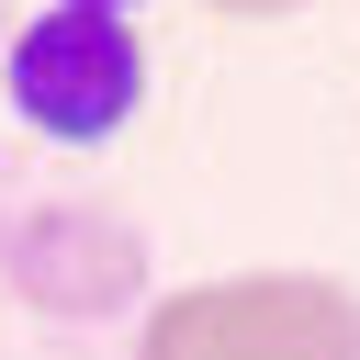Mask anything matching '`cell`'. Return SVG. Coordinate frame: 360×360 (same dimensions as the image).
I'll return each mask as SVG.
<instances>
[{"label":"cell","mask_w":360,"mask_h":360,"mask_svg":"<svg viewBox=\"0 0 360 360\" xmlns=\"http://www.w3.org/2000/svg\"><path fill=\"white\" fill-rule=\"evenodd\" d=\"M135 360H360V281L338 270H214L135 315Z\"/></svg>","instance_id":"obj_1"},{"label":"cell","mask_w":360,"mask_h":360,"mask_svg":"<svg viewBox=\"0 0 360 360\" xmlns=\"http://www.w3.org/2000/svg\"><path fill=\"white\" fill-rule=\"evenodd\" d=\"M0 90L45 146H112L146 112V45L112 11H34L0 34Z\"/></svg>","instance_id":"obj_2"},{"label":"cell","mask_w":360,"mask_h":360,"mask_svg":"<svg viewBox=\"0 0 360 360\" xmlns=\"http://www.w3.org/2000/svg\"><path fill=\"white\" fill-rule=\"evenodd\" d=\"M0 281L11 304L56 315V326H101V315H146L158 292V259H146V225L101 191H45L11 214L0 236Z\"/></svg>","instance_id":"obj_3"},{"label":"cell","mask_w":360,"mask_h":360,"mask_svg":"<svg viewBox=\"0 0 360 360\" xmlns=\"http://www.w3.org/2000/svg\"><path fill=\"white\" fill-rule=\"evenodd\" d=\"M202 11H225V22H292V11H315V0H202Z\"/></svg>","instance_id":"obj_4"},{"label":"cell","mask_w":360,"mask_h":360,"mask_svg":"<svg viewBox=\"0 0 360 360\" xmlns=\"http://www.w3.org/2000/svg\"><path fill=\"white\" fill-rule=\"evenodd\" d=\"M45 11H112V22H135V0H45Z\"/></svg>","instance_id":"obj_5"},{"label":"cell","mask_w":360,"mask_h":360,"mask_svg":"<svg viewBox=\"0 0 360 360\" xmlns=\"http://www.w3.org/2000/svg\"><path fill=\"white\" fill-rule=\"evenodd\" d=\"M0 34H11V22H0Z\"/></svg>","instance_id":"obj_6"}]
</instances>
